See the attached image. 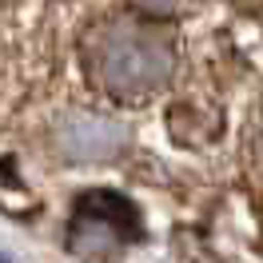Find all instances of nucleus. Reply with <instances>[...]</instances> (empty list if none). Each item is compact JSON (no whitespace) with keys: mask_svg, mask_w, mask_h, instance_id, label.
I'll return each instance as SVG.
<instances>
[{"mask_svg":"<svg viewBox=\"0 0 263 263\" xmlns=\"http://www.w3.org/2000/svg\"><path fill=\"white\" fill-rule=\"evenodd\" d=\"M128 140V124L100 112H68L56 124V148L68 160H116Z\"/></svg>","mask_w":263,"mask_h":263,"instance_id":"nucleus-3","label":"nucleus"},{"mask_svg":"<svg viewBox=\"0 0 263 263\" xmlns=\"http://www.w3.org/2000/svg\"><path fill=\"white\" fill-rule=\"evenodd\" d=\"M88 76L116 100H148L172 80V44L148 24L108 20L84 36Z\"/></svg>","mask_w":263,"mask_h":263,"instance_id":"nucleus-1","label":"nucleus"},{"mask_svg":"<svg viewBox=\"0 0 263 263\" xmlns=\"http://www.w3.org/2000/svg\"><path fill=\"white\" fill-rule=\"evenodd\" d=\"M132 239H140V219H136V208L124 196L92 192L76 203L72 228H68V251H76V255H116Z\"/></svg>","mask_w":263,"mask_h":263,"instance_id":"nucleus-2","label":"nucleus"}]
</instances>
